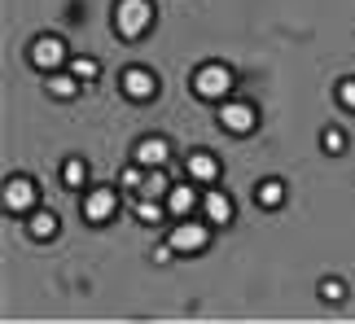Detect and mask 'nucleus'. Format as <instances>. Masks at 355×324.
<instances>
[{"instance_id": "f257e3e1", "label": "nucleus", "mask_w": 355, "mask_h": 324, "mask_svg": "<svg viewBox=\"0 0 355 324\" xmlns=\"http://www.w3.org/2000/svg\"><path fill=\"white\" fill-rule=\"evenodd\" d=\"M237 88V79H233V71H228L224 62H207V66H198V75H193V92L202 101H228V92Z\"/></svg>"}, {"instance_id": "f03ea898", "label": "nucleus", "mask_w": 355, "mask_h": 324, "mask_svg": "<svg viewBox=\"0 0 355 324\" xmlns=\"http://www.w3.org/2000/svg\"><path fill=\"white\" fill-rule=\"evenodd\" d=\"M154 26V5L149 0H119L114 5V31L123 39H141Z\"/></svg>"}, {"instance_id": "7ed1b4c3", "label": "nucleus", "mask_w": 355, "mask_h": 324, "mask_svg": "<svg viewBox=\"0 0 355 324\" xmlns=\"http://www.w3.org/2000/svg\"><path fill=\"white\" fill-rule=\"evenodd\" d=\"M167 241H171L175 254H184V259H189V254H202L211 246V224L207 219H202V224L198 219H180V224H171Z\"/></svg>"}, {"instance_id": "20e7f679", "label": "nucleus", "mask_w": 355, "mask_h": 324, "mask_svg": "<svg viewBox=\"0 0 355 324\" xmlns=\"http://www.w3.org/2000/svg\"><path fill=\"white\" fill-rule=\"evenodd\" d=\"M220 127L233 132V136H250L259 127V110L250 101H220Z\"/></svg>"}, {"instance_id": "39448f33", "label": "nucleus", "mask_w": 355, "mask_h": 324, "mask_svg": "<svg viewBox=\"0 0 355 324\" xmlns=\"http://www.w3.org/2000/svg\"><path fill=\"white\" fill-rule=\"evenodd\" d=\"M31 66L44 71V75H53V71H62V66H71V53H66V44L58 35H40L31 44Z\"/></svg>"}, {"instance_id": "423d86ee", "label": "nucleus", "mask_w": 355, "mask_h": 324, "mask_svg": "<svg viewBox=\"0 0 355 324\" xmlns=\"http://www.w3.org/2000/svg\"><path fill=\"white\" fill-rule=\"evenodd\" d=\"M35 201H40L35 180H26V175H13V180L5 184V210H9V215H31Z\"/></svg>"}, {"instance_id": "0eeeda50", "label": "nucleus", "mask_w": 355, "mask_h": 324, "mask_svg": "<svg viewBox=\"0 0 355 324\" xmlns=\"http://www.w3.org/2000/svg\"><path fill=\"white\" fill-rule=\"evenodd\" d=\"M123 97H128V101H154L158 97V75L145 71V66L123 71Z\"/></svg>"}, {"instance_id": "6e6552de", "label": "nucleus", "mask_w": 355, "mask_h": 324, "mask_svg": "<svg viewBox=\"0 0 355 324\" xmlns=\"http://www.w3.org/2000/svg\"><path fill=\"white\" fill-rule=\"evenodd\" d=\"M114 210H119V188H92V193L84 197V219L88 224L114 219Z\"/></svg>"}, {"instance_id": "1a4fd4ad", "label": "nucleus", "mask_w": 355, "mask_h": 324, "mask_svg": "<svg viewBox=\"0 0 355 324\" xmlns=\"http://www.w3.org/2000/svg\"><path fill=\"white\" fill-rule=\"evenodd\" d=\"M184 171H189L193 184H215V180H220V158L207 154V150H193L189 162H184Z\"/></svg>"}, {"instance_id": "9d476101", "label": "nucleus", "mask_w": 355, "mask_h": 324, "mask_svg": "<svg viewBox=\"0 0 355 324\" xmlns=\"http://www.w3.org/2000/svg\"><path fill=\"white\" fill-rule=\"evenodd\" d=\"M202 215H207V224H233V215H237V206H233V197L224 193V188H211L207 197H202Z\"/></svg>"}, {"instance_id": "9b49d317", "label": "nucleus", "mask_w": 355, "mask_h": 324, "mask_svg": "<svg viewBox=\"0 0 355 324\" xmlns=\"http://www.w3.org/2000/svg\"><path fill=\"white\" fill-rule=\"evenodd\" d=\"M167 158H171V145L162 141V136H145V141H136V162L149 171V167H167Z\"/></svg>"}, {"instance_id": "f8f14e48", "label": "nucleus", "mask_w": 355, "mask_h": 324, "mask_svg": "<svg viewBox=\"0 0 355 324\" xmlns=\"http://www.w3.org/2000/svg\"><path fill=\"white\" fill-rule=\"evenodd\" d=\"M285 197H290V188H285V180H277V175H268V180L254 184V201H259L263 210H281Z\"/></svg>"}, {"instance_id": "ddd939ff", "label": "nucleus", "mask_w": 355, "mask_h": 324, "mask_svg": "<svg viewBox=\"0 0 355 324\" xmlns=\"http://www.w3.org/2000/svg\"><path fill=\"white\" fill-rule=\"evenodd\" d=\"M198 206H202V197H198L189 184H175L171 193H167V215H175V219H189Z\"/></svg>"}, {"instance_id": "4468645a", "label": "nucleus", "mask_w": 355, "mask_h": 324, "mask_svg": "<svg viewBox=\"0 0 355 324\" xmlns=\"http://www.w3.org/2000/svg\"><path fill=\"white\" fill-rule=\"evenodd\" d=\"M26 233H31L35 241H53V237H58V215H53V210H31Z\"/></svg>"}, {"instance_id": "2eb2a0df", "label": "nucleus", "mask_w": 355, "mask_h": 324, "mask_svg": "<svg viewBox=\"0 0 355 324\" xmlns=\"http://www.w3.org/2000/svg\"><path fill=\"white\" fill-rule=\"evenodd\" d=\"M136 193H141V197H167V193H171V184H167V175H162V167H149Z\"/></svg>"}, {"instance_id": "dca6fc26", "label": "nucleus", "mask_w": 355, "mask_h": 324, "mask_svg": "<svg viewBox=\"0 0 355 324\" xmlns=\"http://www.w3.org/2000/svg\"><path fill=\"white\" fill-rule=\"evenodd\" d=\"M62 184L66 188H84L88 184V162L84 158H66L62 162Z\"/></svg>"}, {"instance_id": "f3484780", "label": "nucleus", "mask_w": 355, "mask_h": 324, "mask_svg": "<svg viewBox=\"0 0 355 324\" xmlns=\"http://www.w3.org/2000/svg\"><path fill=\"white\" fill-rule=\"evenodd\" d=\"M49 92H53L58 101H71L75 92H79V79H75V75H62V71H53V75H49Z\"/></svg>"}, {"instance_id": "a211bd4d", "label": "nucleus", "mask_w": 355, "mask_h": 324, "mask_svg": "<svg viewBox=\"0 0 355 324\" xmlns=\"http://www.w3.org/2000/svg\"><path fill=\"white\" fill-rule=\"evenodd\" d=\"M71 75L79 79V84H92V79L101 75V62L97 57H71Z\"/></svg>"}, {"instance_id": "6ab92c4d", "label": "nucleus", "mask_w": 355, "mask_h": 324, "mask_svg": "<svg viewBox=\"0 0 355 324\" xmlns=\"http://www.w3.org/2000/svg\"><path fill=\"white\" fill-rule=\"evenodd\" d=\"M136 219H141V224H158L162 219L158 197H141V201H136Z\"/></svg>"}, {"instance_id": "aec40b11", "label": "nucleus", "mask_w": 355, "mask_h": 324, "mask_svg": "<svg viewBox=\"0 0 355 324\" xmlns=\"http://www.w3.org/2000/svg\"><path fill=\"white\" fill-rule=\"evenodd\" d=\"M320 145H324L329 154H343V150H347V132H343V127H324Z\"/></svg>"}, {"instance_id": "412c9836", "label": "nucleus", "mask_w": 355, "mask_h": 324, "mask_svg": "<svg viewBox=\"0 0 355 324\" xmlns=\"http://www.w3.org/2000/svg\"><path fill=\"white\" fill-rule=\"evenodd\" d=\"M320 298H324V303H343V298H347V285H343V280H338V276L320 280Z\"/></svg>"}, {"instance_id": "4be33fe9", "label": "nucleus", "mask_w": 355, "mask_h": 324, "mask_svg": "<svg viewBox=\"0 0 355 324\" xmlns=\"http://www.w3.org/2000/svg\"><path fill=\"white\" fill-rule=\"evenodd\" d=\"M141 180H145V167H141V162H136V167H128V171L119 175V184H123V188H141Z\"/></svg>"}, {"instance_id": "5701e85b", "label": "nucleus", "mask_w": 355, "mask_h": 324, "mask_svg": "<svg viewBox=\"0 0 355 324\" xmlns=\"http://www.w3.org/2000/svg\"><path fill=\"white\" fill-rule=\"evenodd\" d=\"M338 101H343V110H355V79H343V84H338Z\"/></svg>"}, {"instance_id": "b1692460", "label": "nucleus", "mask_w": 355, "mask_h": 324, "mask_svg": "<svg viewBox=\"0 0 355 324\" xmlns=\"http://www.w3.org/2000/svg\"><path fill=\"white\" fill-rule=\"evenodd\" d=\"M171 254H175V250H171V241H167V246L154 250V263H171Z\"/></svg>"}]
</instances>
